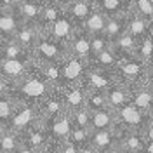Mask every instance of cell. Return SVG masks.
Instances as JSON below:
<instances>
[{"mask_svg":"<svg viewBox=\"0 0 153 153\" xmlns=\"http://www.w3.org/2000/svg\"><path fill=\"white\" fill-rule=\"evenodd\" d=\"M56 87L49 82L45 75L40 71L37 63H33V68L30 70V73L21 82L12 85L10 94L14 96L18 101H30V103H37L40 105L42 101H45L49 96L54 92Z\"/></svg>","mask_w":153,"mask_h":153,"instance_id":"1","label":"cell"},{"mask_svg":"<svg viewBox=\"0 0 153 153\" xmlns=\"http://www.w3.org/2000/svg\"><path fill=\"white\" fill-rule=\"evenodd\" d=\"M68 56V47L57 42L56 38L49 35V31L42 30L38 40L33 49V61L35 63H61Z\"/></svg>","mask_w":153,"mask_h":153,"instance_id":"2","label":"cell"},{"mask_svg":"<svg viewBox=\"0 0 153 153\" xmlns=\"http://www.w3.org/2000/svg\"><path fill=\"white\" fill-rule=\"evenodd\" d=\"M40 122H42L40 106L37 103H30V101H19L12 117H10L9 124L5 125V129H10V131L23 136L28 129H31L33 125L40 124Z\"/></svg>","mask_w":153,"mask_h":153,"instance_id":"3","label":"cell"},{"mask_svg":"<svg viewBox=\"0 0 153 153\" xmlns=\"http://www.w3.org/2000/svg\"><path fill=\"white\" fill-rule=\"evenodd\" d=\"M115 71H117L120 82H124L127 85H137V84L146 82L150 68L137 56H125L120 57L118 65L115 66Z\"/></svg>","mask_w":153,"mask_h":153,"instance_id":"4","label":"cell"},{"mask_svg":"<svg viewBox=\"0 0 153 153\" xmlns=\"http://www.w3.org/2000/svg\"><path fill=\"white\" fill-rule=\"evenodd\" d=\"M117 113V129L120 131H141L144 132L146 125L150 124V115L137 110L132 103L115 110Z\"/></svg>","mask_w":153,"mask_h":153,"instance_id":"5","label":"cell"},{"mask_svg":"<svg viewBox=\"0 0 153 153\" xmlns=\"http://www.w3.org/2000/svg\"><path fill=\"white\" fill-rule=\"evenodd\" d=\"M89 68H91V61L68 54L61 61V87L82 82Z\"/></svg>","mask_w":153,"mask_h":153,"instance_id":"6","label":"cell"},{"mask_svg":"<svg viewBox=\"0 0 153 153\" xmlns=\"http://www.w3.org/2000/svg\"><path fill=\"white\" fill-rule=\"evenodd\" d=\"M33 59H9V57H0V76L9 80L10 84H18L30 73L33 68Z\"/></svg>","mask_w":153,"mask_h":153,"instance_id":"7","label":"cell"},{"mask_svg":"<svg viewBox=\"0 0 153 153\" xmlns=\"http://www.w3.org/2000/svg\"><path fill=\"white\" fill-rule=\"evenodd\" d=\"M45 129H47L49 136H51V141H56V143H65L70 139L71 131H73V118H71V111H63L61 115H57L56 118L45 122Z\"/></svg>","mask_w":153,"mask_h":153,"instance_id":"8","label":"cell"},{"mask_svg":"<svg viewBox=\"0 0 153 153\" xmlns=\"http://www.w3.org/2000/svg\"><path fill=\"white\" fill-rule=\"evenodd\" d=\"M84 85L87 89H99V91H108L110 87L118 82V75L115 70H103V68L92 66L84 76Z\"/></svg>","mask_w":153,"mask_h":153,"instance_id":"9","label":"cell"},{"mask_svg":"<svg viewBox=\"0 0 153 153\" xmlns=\"http://www.w3.org/2000/svg\"><path fill=\"white\" fill-rule=\"evenodd\" d=\"M25 21L19 14L18 7H0V37L2 40L16 38L21 25Z\"/></svg>","mask_w":153,"mask_h":153,"instance_id":"10","label":"cell"},{"mask_svg":"<svg viewBox=\"0 0 153 153\" xmlns=\"http://www.w3.org/2000/svg\"><path fill=\"white\" fill-rule=\"evenodd\" d=\"M120 139V129L108 131H91V146L97 153H113L117 152Z\"/></svg>","mask_w":153,"mask_h":153,"instance_id":"11","label":"cell"},{"mask_svg":"<svg viewBox=\"0 0 153 153\" xmlns=\"http://www.w3.org/2000/svg\"><path fill=\"white\" fill-rule=\"evenodd\" d=\"M57 89L61 91V96L65 99V105H66L68 111H76L80 108H85L87 87L84 85V82L63 85V87H57Z\"/></svg>","mask_w":153,"mask_h":153,"instance_id":"12","label":"cell"},{"mask_svg":"<svg viewBox=\"0 0 153 153\" xmlns=\"http://www.w3.org/2000/svg\"><path fill=\"white\" fill-rule=\"evenodd\" d=\"M78 28H80V26H78L75 21L68 16L66 10H65V14L57 19L56 23H52L45 31H49V35H51L52 38H56L57 42H61V44L68 45V42L71 40V37L76 33V30Z\"/></svg>","mask_w":153,"mask_h":153,"instance_id":"13","label":"cell"},{"mask_svg":"<svg viewBox=\"0 0 153 153\" xmlns=\"http://www.w3.org/2000/svg\"><path fill=\"white\" fill-rule=\"evenodd\" d=\"M66 47H68V54L70 56H76V57H82V59H87V61H92L91 35L82 26L76 30V33L71 37V40L68 42Z\"/></svg>","mask_w":153,"mask_h":153,"instance_id":"14","label":"cell"},{"mask_svg":"<svg viewBox=\"0 0 153 153\" xmlns=\"http://www.w3.org/2000/svg\"><path fill=\"white\" fill-rule=\"evenodd\" d=\"M144 144H146L144 132H141V131H120V139H118L117 152L118 153H143Z\"/></svg>","mask_w":153,"mask_h":153,"instance_id":"15","label":"cell"},{"mask_svg":"<svg viewBox=\"0 0 153 153\" xmlns=\"http://www.w3.org/2000/svg\"><path fill=\"white\" fill-rule=\"evenodd\" d=\"M40 118H42V124H45L49 120L56 118L57 115H61L63 111H66V105H65V99L61 96L59 89H54V92L49 96L45 101L40 103Z\"/></svg>","mask_w":153,"mask_h":153,"instance_id":"16","label":"cell"},{"mask_svg":"<svg viewBox=\"0 0 153 153\" xmlns=\"http://www.w3.org/2000/svg\"><path fill=\"white\" fill-rule=\"evenodd\" d=\"M131 103H132L137 110H141L143 113L152 115L153 111V94L148 89L146 82L144 84H137V85H131Z\"/></svg>","mask_w":153,"mask_h":153,"instance_id":"17","label":"cell"},{"mask_svg":"<svg viewBox=\"0 0 153 153\" xmlns=\"http://www.w3.org/2000/svg\"><path fill=\"white\" fill-rule=\"evenodd\" d=\"M94 9H96L94 0H71L65 7L66 14L75 21L78 26H82L85 23V19L92 14Z\"/></svg>","mask_w":153,"mask_h":153,"instance_id":"18","label":"cell"},{"mask_svg":"<svg viewBox=\"0 0 153 153\" xmlns=\"http://www.w3.org/2000/svg\"><path fill=\"white\" fill-rule=\"evenodd\" d=\"M106 97H108V106L118 110L122 106L131 103V85H127L124 82H117L106 91Z\"/></svg>","mask_w":153,"mask_h":153,"instance_id":"19","label":"cell"},{"mask_svg":"<svg viewBox=\"0 0 153 153\" xmlns=\"http://www.w3.org/2000/svg\"><path fill=\"white\" fill-rule=\"evenodd\" d=\"M44 2L45 0H21L18 5V10L25 23H31L40 26V18L44 10Z\"/></svg>","mask_w":153,"mask_h":153,"instance_id":"20","label":"cell"},{"mask_svg":"<svg viewBox=\"0 0 153 153\" xmlns=\"http://www.w3.org/2000/svg\"><path fill=\"white\" fill-rule=\"evenodd\" d=\"M153 28V21L143 18L141 14L131 10L129 18H127V33H131L132 37H136L137 40H141L143 37H146Z\"/></svg>","mask_w":153,"mask_h":153,"instance_id":"21","label":"cell"},{"mask_svg":"<svg viewBox=\"0 0 153 153\" xmlns=\"http://www.w3.org/2000/svg\"><path fill=\"white\" fill-rule=\"evenodd\" d=\"M108 129H117V113L113 108H103L92 111V120H91V131H108Z\"/></svg>","mask_w":153,"mask_h":153,"instance_id":"22","label":"cell"},{"mask_svg":"<svg viewBox=\"0 0 153 153\" xmlns=\"http://www.w3.org/2000/svg\"><path fill=\"white\" fill-rule=\"evenodd\" d=\"M23 141L28 144V146H31L33 150L40 152V150H42V148L51 141V136H49L45 125L40 122V124L33 125L31 129H28L26 132L23 134Z\"/></svg>","mask_w":153,"mask_h":153,"instance_id":"23","label":"cell"},{"mask_svg":"<svg viewBox=\"0 0 153 153\" xmlns=\"http://www.w3.org/2000/svg\"><path fill=\"white\" fill-rule=\"evenodd\" d=\"M96 9L105 12L108 18H115V16H124L129 14L132 7H131V0H94Z\"/></svg>","mask_w":153,"mask_h":153,"instance_id":"24","label":"cell"},{"mask_svg":"<svg viewBox=\"0 0 153 153\" xmlns=\"http://www.w3.org/2000/svg\"><path fill=\"white\" fill-rule=\"evenodd\" d=\"M0 57H9V59H33V52L26 51L16 38H10V40H2L0 42Z\"/></svg>","mask_w":153,"mask_h":153,"instance_id":"25","label":"cell"},{"mask_svg":"<svg viewBox=\"0 0 153 153\" xmlns=\"http://www.w3.org/2000/svg\"><path fill=\"white\" fill-rule=\"evenodd\" d=\"M40 31H42V28H40V26H37V25H31V23H23V25H21V28H19V31L16 33V40H18L19 44L26 49V51L33 52V49H35V44H37V40H38Z\"/></svg>","mask_w":153,"mask_h":153,"instance_id":"26","label":"cell"},{"mask_svg":"<svg viewBox=\"0 0 153 153\" xmlns=\"http://www.w3.org/2000/svg\"><path fill=\"white\" fill-rule=\"evenodd\" d=\"M127 18L129 14H124V16H115V18H108V23H106L105 33L106 38L113 44L115 40L122 37L124 33H127Z\"/></svg>","mask_w":153,"mask_h":153,"instance_id":"27","label":"cell"},{"mask_svg":"<svg viewBox=\"0 0 153 153\" xmlns=\"http://www.w3.org/2000/svg\"><path fill=\"white\" fill-rule=\"evenodd\" d=\"M23 144V136L10 129H0V153H16Z\"/></svg>","mask_w":153,"mask_h":153,"instance_id":"28","label":"cell"},{"mask_svg":"<svg viewBox=\"0 0 153 153\" xmlns=\"http://www.w3.org/2000/svg\"><path fill=\"white\" fill-rule=\"evenodd\" d=\"M65 14V7L59 5V4H54L51 0H45L44 2V10H42V18H40V28L47 30L52 23H56L57 19Z\"/></svg>","mask_w":153,"mask_h":153,"instance_id":"29","label":"cell"},{"mask_svg":"<svg viewBox=\"0 0 153 153\" xmlns=\"http://www.w3.org/2000/svg\"><path fill=\"white\" fill-rule=\"evenodd\" d=\"M137 44H139V40L136 37H132L131 33H124L118 40H115L111 44V47L115 49V52L120 57H125V56H136Z\"/></svg>","mask_w":153,"mask_h":153,"instance_id":"30","label":"cell"},{"mask_svg":"<svg viewBox=\"0 0 153 153\" xmlns=\"http://www.w3.org/2000/svg\"><path fill=\"white\" fill-rule=\"evenodd\" d=\"M108 23V16L105 12H101L99 9H94L92 14L85 19V23L82 25V28L85 30L89 35H96V33H103Z\"/></svg>","mask_w":153,"mask_h":153,"instance_id":"31","label":"cell"},{"mask_svg":"<svg viewBox=\"0 0 153 153\" xmlns=\"http://www.w3.org/2000/svg\"><path fill=\"white\" fill-rule=\"evenodd\" d=\"M120 61V56L115 52V49L110 45L108 49H105L103 52L96 54L91 61L92 66H97V68H103V70H115V66L118 65Z\"/></svg>","mask_w":153,"mask_h":153,"instance_id":"32","label":"cell"},{"mask_svg":"<svg viewBox=\"0 0 153 153\" xmlns=\"http://www.w3.org/2000/svg\"><path fill=\"white\" fill-rule=\"evenodd\" d=\"M18 103L19 101L12 94H7V96L0 97V125H2V129L9 124V120H10V117H12V113H14V110H16Z\"/></svg>","mask_w":153,"mask_h":153,"instance_id":"33","label":"cell"},{"mask_svg":"<svg viewBox=\"0 0 153 153\" xmlns=\"http://www.w3.org/2000/svg\"><path fill=\"white\" fill-rule=\"evenodd\" d=\"M85 106L91 111H97L108 108V97H106V91H99V89H87V101Z\"/></svg>","mask_w":153,"mask_h":153,"instance_id":"34","label":"cell"},{"mask_svg":"<svg viewBox=\"0 0 153 153\" xmlns=\"http://www.w3.org/2000/svg\"><path fill=\"white\" fill-rule=\"evenodd\" d=\"M136 56L139 57L141 61H144L146 65H150V61H152V57H153V28L146 37H143L139 40Z\"/></svg>","mask_w":153,"mask_h":153,"instance_id":"35","label":"cell"},{"mask_svg":"<svg viewBox=\"0 0 153 153\" xmlns=\"http://www.w3.org/2000/svg\"><path fill=\"white\" fill-rule=\"evenodd\" d=\"M38 68L52 85L61 87V63H40Z\"/></svg>","mask_w":153,"mask_h":153,"instance_id":"36","label":"cell"},{"mask_svg":"<svg viewBox=\"0 0 153 153\" xmlns=\"http://www.w3.org/2000/svg\"><path fill=\"white\" fill-rule=\"evenodd\" d=\"M71 118H73V124L75 127H80V129H87L91 131V120H92V111L89 108H80L76 111H71Z\"/></svg>","mask_w":153,"mask_h":153,"instance_id":"37","label":"cell"},{"mask_svg":"<svg viewBox=\"0 0 153 153\" xmlns=\"http://www.w3.org/2000/svg\"><path fill=\"white\" fill-rule=\"evenodd\" d=\"M131 7L134 12L153 21V0H131Z\"/></svg>","mask_w":153,"mask_h":153,"instance_id":"38","label":"cell"},{"mask_svg":"<svg viewBox=\"0 0 153 153\" xmlns=\"http://www.w3.org/2000/svg\"><path fill=\"white\" fill-rule=\"evenodd\" d=\"M68 141H71L73 144H76L78 148H84V146H87V144L91 143V131L80 129V127H73L71 136H70Z\"/></svg>","mask_w":153,"mask_h":153,"instance_id":"39","label":"cell"},{"mask_svg":"<svg viewBox=\"0 0 153 153\" xmlns=\"http://www.w3.org/2000/svg\"><path fill=\"white\" fill-rule=\"evenodd\" d=\"M111 45V42L106 38L105 33H96V35H91V47H92V57L99 52H103L105 49H108Z\"/></svg>","mask_w":153,"mask_h":153,"instance_id":"40","label":"cell"},{"mask_svg":"<svg viewBox=\"0 0 153 153\" xmlns=\"http://www.w3.org/2000/svg\"><path fill=\"white\" fill-rule=\"evenodd\" d=\"M38 153H61V143H56V141H49Z\"/></svg>","mask_w":153,"mask_h":153,"instance_id":"41","label":"cell"},{"mask_svg":"<svg viewBox=\"0 0 153 153\" xmlns=\"http://www.w3.org/2000/svg\"><path fill=\"white\" fill-rule=\"evenodd\" d=\"M61 153H80V148L71 141H65L61 143Z\"/></svg>","mask_w":153,"mask_h":153,"instance_id":"42","label":"cell"},{"mask_svg":"<svg viewBox=\"0 0 153 153\" xmlns=\"http://www.w3.org/2000/svg\"><path fill=\"white\" fill-rule=\"evenodd\" d=\"M10 91H12V84L9 80H5L4 76H0V97L10 94Z\"/></svg>","mask_w":153,"mask_h":153,"instance_id":"43","label":"cell"},{"mask_svg":"<svg viewBox=\"0 0 153 153\" xmlns=\"http://www.w3.org/2000/svg\"><path fill=\"white\" fill-rule=\"evenodd\" d=\"M21 0H0V7H18Z\"/></svg>","mask_w":153,"mask_h":153,"instance_id":"44","label":"cell"},{"mask_svg":"<svg viewBox=\"0 0 153 153\" xmlns=\"http://www.w3.org/2000/svg\"><path fill=\"white\" fill-rule=\"evenodd\" d=\"M16 153H38V152H37V150H33L31 146H28V144L23 141V144L19 146V150H18Z\"/></svg>","mask_w":153,"mask_h":153,"instance_id":"45","label":"cell"},{"mask_svg":"<svg viewBox=\"0 0 153 153\" xmlns=\"http://www.w3.org/2000/svg\"><path fill=\"white\" fill-rule=\"evenodd\" d=\"M80 153H97V152H96L94 148L91 146V143H89L87 146H84V148H80Z\"/></svg>","mask_w":153,"mask_h":153,"instance_id":"46","label":"cell"},{"mask_svg":"<svg viewBox=\"0 0 153 153\" xmlns=\"http://www.w3.org/2000/svg\"><path fill=\"white\" fill-rule=\"evenodd\" d=\"M146 85H148V89L152 91V94H153V73H148V78H146Z\"/></svg>","mask_w":153,"mask_h":153,"instance_id":"47","label":"cell"},{"mask_svg":"<svg viewBox=\"0 0 153 153\" xmlns=\"http://www.w3.org/2000/svg\"><path fill=\"white\" fill-rule=\"evenodd\" d=\"M143 153H153V141H146L144 144V152Z\"/></svg>","mask_w":153,"mask_h":153,"instance_id":"48","label":"cell"},{"mask_svg":"<svg viewBox=\"0 0 153 153\" xmlns=\"http://www.w3.org/2000/svg\"><path fill=\"white\" fill-rule=\"evenodd\" d=\"M51 2H54V4H59V5H63V7H66L68 4L71 2V0H51Z\"/></svg>","mask_w":153,"mask_h":153,"instance_id":"49","label":"cell"},{"mask_svg":"<svg viewBox=\"0 0 153 153\" xmlns=\"http://www.w3.org/2000/svg\"><path fill=\"white\" fill-rule=\"evenodd\" d=\"M148 68H150V73H153V57H152V61H150V65H148Z\"/></svg>","mask_w":153,"mask_h":153,"instance_id":"50","label":"cell"},{"mask_svg":"<svg viewBox=\"0 0 153 153\" xmlns=\"http://www.w3.org/2000/svg\"><path fill=\"white\" fill-rule=\"evenodd\" d=\"M150 120H152V122H153V111H152V115H150Z\"/></svg>","mask_w":153,"mask_h":153,"instance_id":"51","label":"cell"},{"mask_svg":"<svg viewBox=\"0 0 153 153\" xmlns=\"http://www.w3.org/2000/svg\"><path fill=\"white\" fill-rule=\"evenodd\" d=\"M0 42H2V37H0Z\"/></svg>","mask_w":153,"mask_h":153,"instance_id":"52","label":"cell"},{"mask_svg":"<svg viewBox=\"0 0 153 153\" xmlns=\"http://www.w3.org/2000/svg\"><path fill=\"white\" fill-rule=\"evenodd\" d=\"M0 129H2V125H0Z\"/></svg>","mask_w":153,"mask_h":153,"instance_id":"53","label":"cell"},{"mask_svg":"<svg viewBox=\"0 0 153 153\" xmlns=\"http://www.w3.org/2000/svg\"><path fill=\"white\" fill-rule=\"evenodd\" d=\"M115 153H118V152H115Z\"/></svg>","mask_w":153,"mask_h":153,"instance_id":"54","label":"cell"}]
</instances>
